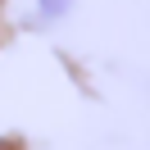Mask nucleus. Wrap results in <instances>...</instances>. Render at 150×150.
I'll return each mask as SVG.
<instances>
[{"instance_id": "nucleus-1", "label": "nucleus", "mask_w": 150, "mask_h": 150, "mask_svg": "<svg viewBox=\"0 0 150 150\" xmlns=\"http://www.w3.org/2000/svg\"><path fill=\"white\" fill-rule=\"evenodd\" d=\"M68 5L73 0H41V14L46 18H59V14H68Z\"/></svg>"}]
</instances>
